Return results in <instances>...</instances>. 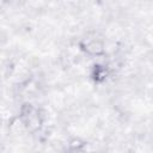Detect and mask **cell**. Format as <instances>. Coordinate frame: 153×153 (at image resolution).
I'll return each instance as SVG.
<instances>
[{"instance_id":"3","label":"cell","mask_w":153,"mask_h":153,"mask_svg":"<svg viewBox=\"0 0 153 153\" xmlns=\"http://www.w3.org/2000/svg\"><path fill=\"white\" fill-rule=\"evenodd\" d=\"M108 75V69L104 66H94L93 69V79L96 81H103Z\"/></svg>"},{"instance_id":"6","label":"cell","mask_w":153,"mask_h":153,"mask_svg":"<svg viewBox=\"0 0 153 153\" xmlns=\"http://www.w3.org/2000/svg\"><path fill=\"white\" fill-rule=\"evenodd\" d=\"M152 98H153V92H152Z\"/></svg>"},{"instance_id":"1","label":"cell","mask_w":153,"mask_h":153,"mask_svg":"<svg viewBox=\"0 0 153 153\" xmlns=\"http://www.w3.org/2000/svg\"><path fill=\"white\" fill-rule=\"evenodd\" d=\"M19 120L22 121L25 131L29 134H35L39 131L43 126V116L41 111L31 103H24L22 105Z\"/></svg>"},{"instance_id":"2","label":"cell","mask_w":153,"mask_h":153,"mask_svg":"<svg viewBox=\"0 0 153 153\" xmlns=\"http://www.w3.org/2000/svg\"><path fill=\"white\" fill-rule=\"evenodd\" d=\"M80 49L90 56H103L105 54V44L100 38H87L80 43Z\"/></svg>"},{"instance_id":"5","label":"cell","mask_w":153,"mask_h":153,"mask_svg":"<svg viewBox=\"0 0 153 153\" xmlns=\"http://www.w3.org/2000/svg\"><path fill=\"white\" fill-rule=\"evenodd\" d=\"M68 153H85V152H84V149H81V151H69Z\"/></svg>"},{"instance_id":"4","label":"cell","mask_w":153,"mask_h":153,"mask_svg":"<svg viewBox=\"0 0 153 153\" xmlns=\"http://www.w3.org/2000/svg\"><path fill=\"white\" fill-rule=\"evenodd\" d=\"M86 142L84 140H81L80 137H73L69 143H68V147H69V151H81L84 149Z\"/></svg>"}]
</instances>
